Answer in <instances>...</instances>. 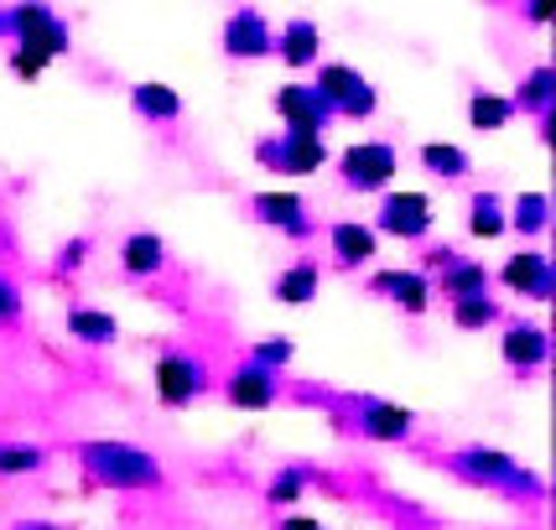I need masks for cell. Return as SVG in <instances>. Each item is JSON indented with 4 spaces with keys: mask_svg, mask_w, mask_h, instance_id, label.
Masks as SVG:
<instances>
[{
    "mask_svg": "<svg viewBox=\"0 0 556 530\" xmlns=\"http://www.w3.org/2000/svg\"><path fill=\"white\" fill-rule=\"evenodd\" d=\"M349 427H354L364 442H406V437L416 432V416H412V406L359 395V401L349 406Z\"/></svg>",
    "mask_w": 556,
    "mask_h": 530,
    "instance_id": "10",
    "label": "cell"
},
{
    "mask_svg": "<svg viewBox=\"0 0 556 530\" xmlns=\"http://www.w3.org/2000/svg\"><path fill=\"white\" fill-rule=\"evenodd\" d=\"M432 224H437L432 198L412 193V188H406V193L395 188V193L380 198V209H375V224H369V229H375V240H380V235H390V240H427Z\"/></svg>",
    "mask_w": 556,
    "mask_h": 530,
    "instance_id": "7",
    "label": "cell"
},
{
    "mask_svg": "<svg viewBox=\"0 0 556 530\" xmlns=\"http://www.w3.org/2000/svg\"><path fill=\"white\" fill-rule=\"evenodd\" d=\"M22 307H26L22 287H16L11 276H0V328H5V323H16V317H22Z\"/></svg>",
    "mask_w": 556,
    "mask_h": 530,
    "instance_id": "33",
    "label": "cell"
},
{
    "mask_svg": "<svg viewBox=\"0 0 556 530\" xmlns=\"http://www.w3.org/2000/svg\"><path fill=\"white\" fill-rule=\"evenodd\" d=\"M505 214H509V229H520V235H541V229L552 224V198L546 193H520Z\"/></svg>",
    "mask_w": 556,
    "mask_h": 530,
    "instance_id": "28",
    "label": "cell"
},
{
    "mask_svg": "<svg viewBox=\"0 0 556 530\" xmlns=\"http://www.w3.org/2000/svg\"><path fill=\"white\" fill-rule=\"evenodd\" d=\"M130 110L141 115V121H156V125H172V121H182V94L172 89V84H136L130 89Z\"/></svg>",
    "mask_w": 556,
    "mask_h": 530,
    "instance_id": "22",
    "label": "cell"
},
{
    "mask_svg": "<svg viewBox=\"0 0 556 530\" xmlns=\"http://www.w3.org/2000/svg\"><path fill=\"white\" fill-rule=\"evenodd\" d=\"M0 37H5V11H0Z\"/></svg>",
    "mask_w": 556,
    "mask_h": 530,
    "instance_id": "38",
    "label": "cell"
},
{
    "mask_svg": "<svg viewBox=\"0 0 556 530\" xmlns=\"http://www.w3.org/2000/svg\"><path fill=\"white\" fill-rule=\"evenodd\" d=\"M500 281H505L509 291H520V296H531V302H546L556 291L546 250H520V255H509V261L500 265Z\"/></svg>",
    "mask_w": 556,
    "mask_h": 530,
    "instance_id": "15",
    "label": "cell"
},
{
    "mask_svg": "<svg viewBox=\"0 0 556 530\" xmlns=\"http://www.w3.org/2000/svg\"><path fill=\"white\" fill-rule=\"evenodd\" d=\"M317 287H323V270H317V261H291L281 276H276V287H270V296L281 302V307H307L317 296Z\"/></svg>",
    "mask_w": 556,
    "mask_h": 530,
    "instance_id": "23",
    "label": "cell"
},
{
    "mask_svg": "<svg viewBox=\"0 0 556 530\" xmlns=\"http://www.w3.org/2000/svg\"><path fill=\"white\" fill-rule=\"evenodd\" d=\"M270 104H276V115L287 121L291 136H323L328 125L339 121V115L328 110V99L317 94L313 84H296V78H291V84H281Z\"/></svg>",
    "mask_w": 556,
    "mask_h": 530,
    "instance_id": "9",
    "label": "cell"
},
{
    "mask_svg": "<svg viewBox=\"0 0 556 530\" xmlns=\"http://www.w3.org/2000/svg\"><path fill=\"white\" fill-rule=\"evenodd\" d=\"M276 530H328V526H323V520H313V515H287Z\"/></svg>",
    "mask_w": 556,
    "mask_h": 530,
    "instance_id": "36",
    "label": "cell"
},
{
    "mask_svg": "<svg viewBox=\"0 0 556 530\" xmlns=\"http://www.w3.org/2000/svg\"><path fill=\"white\" fill-rule=\"evenodd\" d=\"M151 380H156V401H162V406L182 411L208 390V364L198 359V354H182V349H162V354H156V369H151Z\"/></svg>",
    "mask_w": 556,
    "mask_h": 530,
    "instance_id": "6",
    "label": "cell"
},
{
    "mask_svg": "<svg viewBox=\"0 0 556 530\" xmlns=\"http://www.w3.org/2000/svg\"><path fill=\"white\" fill-rule=\"evenodd\" d=\"M48 453L31 447V442H0V479H26V474H42Z\"/></svg>",
    "mask_w": 556,
    "mask_h": 530,
    "instance_id": "29",
    "label": "cell"
},
{
    "mask_svg": "<svg viewBox=\"0 0 556 530\" xmlns=\"http://www.w3.org/2000/svg\"><path fill=\"white\" fill-rule=\"evenodd\" d=\"M509 121H515L509 94H494V89H473V94H468V125H473L479 136H494V130H505Z\"/></svg>",
    "mask_w": 556,
    "mask_h": 530,
    "instance_id": "25",
    "label": "cell"
},
{
    "mask_svg": "<svg viewBox=\"0 0 556 530\" xmlns=\"http://www.w3.org/2000/svg\"><path fill=\"white\" fill-rule=\"evenodd\" d=\"M250 214L261 218V224H270V229H281L287 240H313V229H317L313 209L296 193H255L250 198Z\"/></svg>",
    "mask_w": 556,
    "mask_h": 530,
    "instance_id": "12",
    "label": "cell"
},
{
    "mask_svg": "<svg viewBox=\"0 0 556 530\" xmlns=\"http://www.w3.org/2000/svg\"><path fill=\"white\" fill-rule=\"evenodd\" d=\"M447 468L458 474V479L479 483V489H500V494H541V479H535L531 468L520 458H509V453H500V447H458L453 458H447Z\"/></svg>",
    "mask_w": 556,
    "mask_h": 530,
    "instance_id": "2",
    "label": "cell"
},
{
    "mask_svg": "<svg viewBox=\"0 0 556 530\" xmlns=\"http://www.w3.org/2000/svg\"><path fill=\"white\" fill-rule=\"evenodd\" d=\"M291 359H296V343H291L287 333H270L250 349V364H261V369H270V375H281Z\"/></svg>",
    "mask_w": 556,
    "mask_h": 530,
    "instance_id": "32",
    "label": "cell"
},
{
    "mask_svg": "<svg viewBox=\"0 0 556 530\" xmlns=\"http://www.w3.org/2000/svg\"><path fill=\"white\" fill-rule=\"evenodd\" d=\"M505 229H509L505 198L500 193H473L468 198V235H473V240H500Z\"/></svg>",
    "mask_w": 556,
    "mask_h": 530,
    "instance_id": "24",
    "label": "cell"
},
{
    "mask_svg": "<svg viewBox=\"0 0 556 530\" xmlns=\"http://www.w3.org/2000/svg\"><path fill=\"white\" fill-rule=\"evenodd\" d=\"M78 463L84 474L104 489H121V494H141V489H162L167 468L156 453H146L136 442H115V437H94L78 447Z\"/></svg>",
    "mask_w": 556,
    "mask_h": 530,
    "instance_id": "1",
    "label": "cell"
},
{
    "mask_svg": "<svg viewBox=\"0 0 556 530\" xmlns=\"http://www.w3.org/2000/svg\"><path fill=\"white\" fill-rule=\"evenodd\" d=\"M395 172H401V151L390 141H354L339 156L343 188H354V193H386Z\"/></svg>",
    "mask_w": 556,
    "mask_h": 530,
    "instance_id": "5",
    "label": "cell"
},
{
    "mask_svg": "<svg viewBox=\"0 0 556 530\" xmlns=\"http://www.w3.org/2000/svg\"><path fill=\"white\" fill-rule=\"evenodd\" d=\"M313 89L328 99V110H333V115H349V121H369V115L380 110L375 84H369L354 63H323L317 78H313Z\"/></svg>",
    "mask_w": 556,
    "mask_h": 530,
    "instance_id": "4",
    "label": "cell"
},
{
    "mask_svg": "<svg viewBox=\"0 0 556 530\" xmlns=\"http://www.w3.org/2000/svg\"><path fill=\"white\" fill-rule=\"evenodd\" d=\"M5 63H11L16 78H42V73H48V58H37V52H26V48H11Z\"/></svg>",
    "mask_w": 556,
    "mask_h": 530,
    "instance_id": "34",
    "label": "cell"
},
{
    "mask_svg": "<svg viewBox=\"0 0 556 530\" xmlns=\"http://www.w3.org/2000/svg\"><path fill=\"white\" fill-rule=\"evenodd\" d=\"M509 110H515V115H535V121H552L556 115V73H552V63H535V68L515 84Z\"/></svg>",
    "mask_w": 556,
    "mask_h": 530,
    "instance_id": "16",
    "label": "cell"
},
{
    "mask_svg": "<svg viewBox=\"0 0 556 530\" xmlns=\"http://www.w3.org/2000/svg\"><path fill=\"white\" fill-rule=\"evenodd\" d=\"M317 52H323V31H317L313 16H291L281 31H276V58L287 68H313Z\"/></svg>",
    "mask_w": 556,
    "mask_h": 530,
    "instance_id": "18",
    "label": "cell"
},
{
    "mask_svg": "<svg viewBox=\"0 0 556 530\" xmlns=\"http://www.w3.org/2000/svg\"><path fill=\"white\" fill-rule=\"evenodd\" d=\"M121 270L125 276H162L167 270V240L156 229H136L121 244Z\"/></svg>",
    "mask_w": 556,
    "mask_h": 530,
    "instance_id": "20",
    "label": "cell"
},
{
    "mask_svg": "<svg viewBox=\"0 0 556 530\" xmlns=\"http://www.w3.org/2000/svg\"><path fill=\"white\" fill-rule=\"evenodd\" d=\"M5 37L16 42V48L37 52V58H68L73 48V26L52 11V5H37V0H26V5H5Z\"/></svg>",
    "mask_w": 556,
    "mask_h": 530,
    "instance_id": "3",
    "label": "cell"
},
{
    "mask_svg": "<svg viewBox=\"0 0 556 530\" xmlns=\"http://www.w3.org/2000/svg\"><path fill=\"white\" fill-rule=\"evenodd\" d=\"M369 291L386 296V302H395L401 313H412V317H421L432 307V281H427V270H401V265L375 270V276H369Z\"/></svg>",
    "mask_w": 556,
    "mask_h": 530,
    "instance_id": "13",
    "label": "cell"
},
{
    "mask_svg": "<svg viewBox=\"0 0 556 530\" xmlns=\"http://www.w3.org/2000/svg\"><path fill=\"white\" fill-rule=\"evenodd\" d=\"M218 42L229 58H240V63H255V58H270L276 52V31H270L266 11H255V5H240V11H229V22L218 31Z\"/></svg>",
    "mask_w": 556,
    "mask_h": 530,
    "instance_id": "11",
    "label": "cell"
},
{
    "mask_svg": "<svg viewBox=\"0 0 556 530\" xmlns=\"http://www.w3.org/2000/svg\"><path fill=\"white\" fill-rule=\"evenodd\" d=\"M447 307H453V328H463V333H479L500 317L494 296H468V302H447Z\"/></svg>",
    "mask_w": 556,
    "mask_h": 530,
    "instance_id": "31",
    "label": "cell"
},
{
    "mask_svg": "<svg viewBox=\"0 0 556 530\" xmlns=\"http://www.w3.org/2000/svg\"><path fill=\"white\" fill-rule=\"evenodd\" d=\"M255 162L270 172H287V177H313L328 162V146H323V136H291V130H281V136L255 141Z\"/></svg>",
    "mask_w": 556,
    "mask_h": 530,
    "instance_id": "8",
    "label": "cell"
},
{
    "mask_svg": "<svg viewBox=\"0 0 556 530\" xmlns=\"http://www.w3.org/2000/svg\"><path fill=\"white\" fill-rule=\"evenodd\" d=\"M328 244H333V255H339V265H369L375 261V250H380V240H375V229L369 224H359V218H339L333 229H328Z\"/></svg>",
    "mask_w": 556,
    "mask_h": 530,
    "instance_id": "21",
    "label": "cell"
},
{
    "mask_svg": "<svg viewBox=\"0 0 556 530\" xmlns=\"http://www.w3.org/2000/svg\"><path fill=\"white\" fill-rule=\"evenodd\" d=\"M307 483H313V468H307V463H287V468L266 483V505H296Z\"/></svg>",
    "mask_w": 556,
    "mask_h": 530,
    "instance_id": "30",
    "label": "cell"
},
{
    "mask_svg": "<svg viewBox=\"0 0 556 530\" xmlns=\"http://www.w3.org/2000/svg\"><path fill=\"white\" fill-rule=\"evenodd\" d=\"M437 291L447 302H468V296H489V270L484 261H468V255H453L447 265H437ZM432 291V296H437Z\"/></svg>",
    "mask_w": 556,
    "mask_h": 530,
    "instance_id": "19",
    "label": "cell"
},
{
    "mask_svg": "<svg viewBox=\"0 0 556 530\" xmlns=\"http://www.w3.org/2000/svg\"><path fill=\"white\" fill-rule=\"evenodd\" d=\"M84 255H89V240H68L63 244V255H58V270H78Z\"/></svg>",
    "mask_w": 556,
    "mask_h": 530,
    "instance_id": "35",
    "label": "cell"
},
{
    "mask_svg": "<svg viewBox=\"0 0 556 530\" xmlns=\"http://www.w3.org/2000/svg\"><path fill=\"white\" fill-rule=\"evenodd\" d=\"M68 333L78 343H115L121 338V323L104 313V307H68Z\"/></svg>",
    "mask_w": 556,
    "mask_h": 530,
    "instance_id": "27",
    "label": "cell"
},
{
    "mask_svg": "<svg viewBox=\"0 0 556 530\" xmlns=\"http://www.w3.org/2000/svg\"><path fill=\"white\" fill-rule=\"evenodd\" d=\"M500 354H505L509 369H541V364L552 359V338H546V328H535V323H509L505 338H500Z\"/></svg>",
    "mask_w": 556,
    "mask_h": 530,
    "instance_id": "17",
    "label": "cell"
},
{
    "mask_svg": "<svg viewBox=\"0 0 556 530\" xmlns=\"http://www.w3.org/2000/svg\"><path fill=\"white\" fill-rule=\"evenodd\" d=\"M11 530H68V526H52V520H22V526H11Z\"/></svg>",
    "mask_w": 556,
    "mask_h": 530,
    "instance_id": "37",
    "label": "cell"
},
{
    "mask_svg": "<svg viewBox=\"0 0 556 530\" xmlns=\"http://www.w3.org/2000/svg\"><path fill=\"white\" fill-rule=\"evenodd\" d=\"M421 167L432 172V177H442V182H458V177L473 172V162H468V151L453 141H427L421 146Z\"/></svg>",
    "mask_w": 556,
    "mask_h": 530,
    "instance_id": "26",
    "label": "cell"
},
{
    "mask_svg": "<svg viewBox=\"0 0 556 530\" xmlns=\"http://www.w3.org/2000/svg\"><path fill=\"white\" fill-rule=\"evenodd\" d=\"M224 395H229V406L235 411H270L281 401V375H270L261 364L244 359L229 380H224Z\"/></svg>",
    "mask_w": 556,
    "mask_h": 530,
    "instance_id": "14",
    "label": "cell"
}]
</instances>
